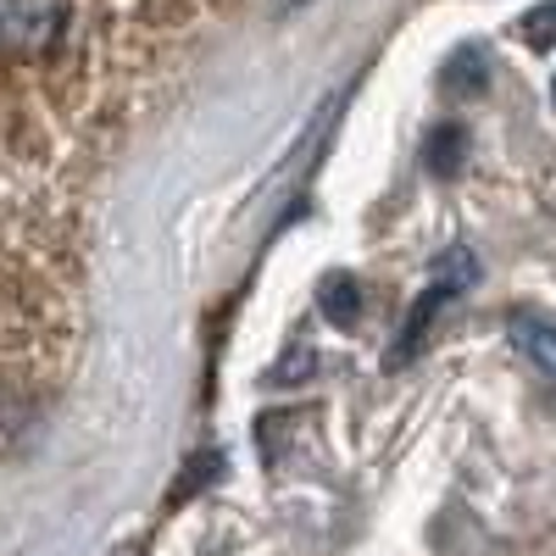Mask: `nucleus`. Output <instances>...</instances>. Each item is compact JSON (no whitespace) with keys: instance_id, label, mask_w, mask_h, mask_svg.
<instances>
[{"instance_id":"6","label":"nucleus","mask_w":556,"mask_h":556,"mask_svg":"<svg viewBox=\"0 0 556 556\" xmlns=\"http://www.w3.org/2000/svg\"><path fill=\"white\" fill-rule=\"evenodd\" d=\"M456 162H462V128H434V139H429V167L434 173H456Z\"/></svg>"},{"instance_id":"2","label":"nucleus","mask_w":556,"mask_h":556,"mask_svg":"<svg viewBox=\"0 0 556 556\" xmlns=\"http://www.w3.org/2000/svg\"><path fill=\"white\" fill-rule=\"evenodd\" d=\"M473 278H479V262L468 256V251H445L440 256V267H434V285L424 290V295H417V306H412V317L401 323V340H395V367L401 362H412L417 351H424V334L434 329V317L445 312V301L451 295H462V290H468L473 285Z\"/></svg>"},{"instance_id":"1","label":"nucleus","mask_w":556,"mask_h":556,"mask_svg":"<svg viewBox=\"0 0 556 556\" xmlns=\"http://www.w3.org/2000/svg\"><path fill=\"white\" fill-rule=\"evenodd\" d=\"M67 0H0V51L17 62L51 56L67 34Z\"/></svg>"},{"instance_id":"3","label":"nucleus","mask_w":556,"mask_h":556,"mask_svg":"<svg viewBox=\"0 0 556 556\" xmlns=\"http://www.w3.org/2000/svg\"><path fill=\"white\" fill-rule=\"evenodd\" d=\"M506 334H513V345H518L529 362H540V367H551V374H556V323H551V317H540V312H518Z\"/></svg>"},{"instance_id":"4","label":"nucleus","mask_w":556,"mask_h":556,"mask_svg":"<svg viewBox=\"0 0 556 556\" xmlns=\"http://www.w3.org/2000/svg\"><path fill=\"white\" fill-rule=\"evenodd\" d=\"M323 312H329L334 323H356V312H362V290H356V278L351 273H340V278H323Z\"/></svg>"},{"instance_id":"8","label":"nucleus","mask_w":556,"mask_h":556,"mask_svg":"<svg viewBox=\"0 0 556 556\" xmlns=\"http://www.w3.org/2000/svg\"><path fill=\"white\" fill-rule=\"evenodd\" d=\"M551 101H556V84H551Z\"/></svg>"},{"instance_id":"5","label":"nucleus","mask_w":556,"mask_h":556,"mask_svg":"<svg viewBox=\"0 0 556 556\" xmlns=\"http://www.w3.org/2000/svg\"><path fill=\"white\" fill-rule=\"evenodd\" d=\"M518 34H523L529 45H556V0H540L534 12H523V17H518Z\"/></svg>"},{"instance_id":"7","label":"nucleus","mask_w":556,"mask_h":556,"mask_svg":"<svg viewBox=\"0 0 556 556\" xmlns=\"http://www.w3.org/2000/svg\"><path fill=\"white\" fill-rule=\"evenodd\" d=\"M278 7H306V0H278Z\"/></svg>"}]
</instances>
